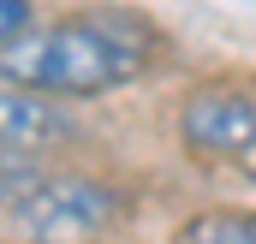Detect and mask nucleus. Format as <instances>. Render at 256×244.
<instances>
[{"mask_svg":"<svg viewBox=\"0 0 256 244\" xmlns=\"http://www.w3.org/2000/svg\"><path fill=\"white\" fill-rule=\"evenodd\" d=\"M143 72V48L90 18H66L24 30L0 48V78L36 96H108Z\"/></svg>","mask_w":256,"mask_h":244,"instance_id":"obj_1","label":"nucleus"},{"mask_svg":"<svg viewBox=\"0 0 256 244\" xmlns=\"http://www.w3.org/2000/svg\"><path fill=\"white\" fill-rule=\"evenodd\" d=\"M114 214H120V196L84 173L42 179L30 196H18V226L30 244H96L114 226Z\"/></svg>","mask_w":256,"mask_h":244,"instance_id":"obj_2","label":"nucleus"},{"mask_svg":"<svg viewBox=\"0 0 256 244\" xmlns=\"http://www.w3.org/2000/svg\"><path fill=\"white\" fill-rule=\"evenodd\" d=\"M185 137L196 149H208V155L244 161V155H256V102L244 90H226V84L191 90V102H185Z\"/></svg>","mask_w":256,"mask_h":244,"instance_id":"obj_3","label":"nucleus"},{"mask_svg":"<svg viewBox=\"0 0 256 244\" xmlns=\"http://www.w3.org/2000/svg\"><path fill=\"white\" fill-rule=\"evenodd\" d=\"M78 131V120L66 114L60 102L36 96V90H0V149H18V155H36L48 143H66Z\"/></svg>","mask_w":256,"mask_h":244,"instance_id":"obj_4","label":"nucleus"},{"mask_svg":"<svg viewBox=\"0 0 256 244\" xmlns=\"http://www.w3.org/2000/svg\"><path fill=\"white\" fill-rule=\"evenodd\" d=\"M185 244H256V214L250 208H226V214H202L191 220Z\"/></svg>","mask_w":256,"mask_h":244,"instance_id":"obj_5","label":"nucleus"},{"mask_svg":"<svg viewBox=\"0 0 256 244\" xmlns=\"http://www.w3.org/2000/svg\"><path fill=\"white\" fill-rule=\"evenodd\" d=\"M24 30H30V6H24V0H0V48L18 42Z\"/></svg>","mask_w":256,"mask_h":244,"instance_id":"obj_6","label":"nucleus"}]
</instances>
